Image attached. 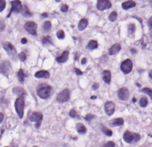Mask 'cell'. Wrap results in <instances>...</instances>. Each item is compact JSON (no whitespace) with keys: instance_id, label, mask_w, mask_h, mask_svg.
Segmentation results:
<instances>
[{"instance_id":"8992f818","label":"cell","mask_w":152,"mask_h":147,"mask_svg":"<svg viewBox=\"0 0 152 147\" xmlns=\"http://www.w3.org/2000/svg\"><path fill=\"white\" fill-rule=\"evenodd\" d=\"M11 5H12V9H11L10 13H8L7 17H10L12 13H21V11H23V4H21L20 1H19V0H13V1H12Z\"/></svg>"},{"instance_id":"f35d334b","label":"cell","mask_w":152,"mask_h":147,"mask_svg":"<svg viewBox=\"0 0 152 147\" xmlns=\"http://www.w3.org/2000/svg\"><path fill=\"white\" fill-rule=\"evenodd\" d=\"M94 116L93 115V114H87L85 117H84V119H85V120H87V121H90L92 119H94Z\"/></svg>"},{"instance_id":"30bf717a","label":"cell","mask_w":152,"mask_h":147,"mask_svg":"<svg viewBox=\"0 0 152 147\" xmlns=\"http://www.w3.org/2000/svg\"><path fill=\"white\" fill-rule=\"evenodd\" d=\"M104 108H105V112L107 113V115L111 116V115L114 113V112H115L116 106H115V103H114L113 102L108 101V102H107L105 103Z\"/></svg>"},{"instance_id":"681fc988","label":"cell","mask_w":152,"mask_h":147,"mask_svg":"<svg viewBox=\"0 0 152 147\" xmlns=\"http://www.w3.org/2000/svg\"><path fill=\"white\" fill-rule=\"evenodd\" d=\"M148 75H149V78L152 79V71H149V74H148Z\"/></svg>"},{"instance_id":"8d00e7d4","label":"cell","mask_w":152,"mask_h":147,"mask_svg":"<svg viewBox=\"0 0 152 147\" xmlns=\"http://www.w3.org/2000/svg\"><path fill=\"white\" fill-rule=\"evenodd\" d=\"M70 116L71 117V118H76V117H77V112L73 109V110H71L70 112Z\"/></svg>"},{"instance_id":"603a6c76","label":"cell","mask_w":152,"mask_h":147,"mask_svg":"<svg viewBox=\"0 0 152 147\" xmlns=\"http://www.w3.org/2000/svg\"><path fill=\"white\" fill-rule=\"evenodd\" d=\"M21 14H23L24 17H30L32 15V13H30V11L27 7V6H23V11H21Z\"/></svg>"},{"instance_id":"60d3db41","label":"cell","mask_w":152,"mask_h":147,"mask_svg":"<svg viewBox=\"0 0 152 147\" xmlns=\"http://www.w3.org/2000/svg\"><path fill=\"white\" fill-rule=\"evenodd\" d=\"M74 71H76V73H77V75H82V74H83V72H82V71H81L80 70L77 69V68H75V69H74Z\"/></svg>"},{"instance_id":"83f0119b","label":"cell","mask_w":152,"mask_h":147,"mask_svg":"<svg viewBox=\"0 0 152 147\" xmlns=\"http://www.w3.org/2000/svg\"><path fill=\"white\" fill-rule=\"evenodd\" d=\"M42 43L44 44V45H46V44H53V42L51 41L50 37L46 36V37H45L44 38L42 39Z\"/></svg>"},{"instance_id":"8fae6325","label":"cell","mask_w":152,"mask_h":147,"mask_svg":"<svg viewBox=\"0 0 152 147\" xmlns=\"http://www.w3.org/2000/svg\"><path fill=\"white\" fill-rule=\"evenodd\" d=\"M118 98L122 101H126L129 97V90L126 88H121L118 92Z\"/></svg>"},{"instance_id":"7a4b0ae2","label":"cell","mask_w":152,"mask_h":147,"mask_svg":"<svg viewBox=\"0 0 152 147\" xmlns=\"http://www.w3.org/2000/svg\"><path fill=\"white\" fill-rule=\"evenodd\" d=\"M24 97L23 96H19L14 103V107L16 110V112L18 114V117L20 119H23L24 115Z\"/></svg>"},{"instance_id":"6da1fadb","label":"cell","mask_w":152,"mask_h":147,"mask_svg":"<svg viewBox=\"0 0 152 147\" xmlns=\"http://www.w3.org/2000/svg\"><path fill=\"white\" fill-rule=\"evenodd\" d=\"M37 94L42 99H47L52 95V88L47 84H39L37 88Z\"/></svg>"},{"instance_id":"db71d44e","label":"cell","mask_w":152,"mask_h":147,"mask_svg":"<svg viewBox=\"0 0 152 147\" xmlns=\"http://www.w3.org/2000/svg\"><path fill=\"white\" fill-rule=\"evenodd\" d=\"M33 147H38V146H33Z\"/></svg>"},{"instance_id":"ffe728a7","label":"cell","mask_w":152,"mask_h":147,"mask_svg":"<svg viewBox=\"0 0 152 147\" xmlns=\"http://www.w3.org/2000/svg\"><path fill=\"white\" fill-rule=\"evenodd\" d=\"M87 25H88V20L86 19H82L78 23V30L82 31L87 27Z\"/></svg>"},{"instance_id":"c3c4849f","label":"cell","mask_w":152,"mask_h":147,"mask_svg":"<svg viewBox=\"0 0 152 147\" xmlns=\"http://www.w3.org/2000/svg\"><path fill=\"white\" fill-rule=\"evenodd\" d=\"M48 15H47V13H42V17H44V18H46V17H47Z\"/></svg>"},{"instance_id":"484cf974","label":"cell","mask_w":152,"mask_h":147,"mask_svg":"<svg viewBox=\"0 0 152 147\" xmlns=\"http://www.w3.org/2000/svg\"><path fill=\"white\" fill-rule=\"evenodd\" d=\"M140 105L142 108H144V107H146L148 105V99L146 97H141L140 99Z\"/></svg>"},{"instance_id":"74e56055","label":"cell","mask_w":152,"mask_h":147,"mask_svg":"<svg viewBox=\"0 0 152 147\" xmlns=\"http://www.w3.org/2000/svg\"><path fill=\"white\" fill-rule=\"evenodd\" d=\"M68 9H69V6H68L67 5H63V6H61V12H63V13H66V12L68 11Z\"/></svg>"},{"instance_id":"52a82bcc","label":"cell","mask_w":152,"mask_h":147,"mask_svg":"<svg viewBox=\"0 0 152 147\" xmlns=\"http://www.w3.org/2000/svg\"><path fill=\"white\" fill-rule=\"evenodd\" d=\"M30 119L33 122H36V128L38 129L40 127L42 119H43V114L41 112H32L30 116Z\"/></svg>"},{"instance_id":"5b68a950","label":"cell","mask_w":152,"mask_h":147,"mask_svg":"<svg viewBox=\"0 0 152 147\" xmlns=\"http://www.w3.org/2000/svg\"><path fill=\"white\" fill-rule=\"evenodd\" d=\"M120 69H121L122 72L125 73V74L130 73L132 71V70H133V62H132V61L129 60V59L125 60L121 64V65H120Z\"/></svg>"},{"instance_id":"d6a6232c","label":"cell","mask_w":152,"mask_h":147,"mask_svg":"<svg viewBox=\"0 0 152 147\" xmlns=\"http://www.w3.org/2000/svg\"><path fill=\"white\" fill-rule=\"evenodd\" d=\"M128 30H129V33L130 34H133L135 31V25L134 24H129Z\"/></svg>"},{"instance_id":"d6986e66","label":"cell","mask_w":152,"mask_h":147,"mask_svg":"<svg viewBox=\"0 0 152 147\" xmlns=\"http://www.w3.org/2000/svg\"><path fill=\"white\" fill-rule=\"evenodd\" d=\"M135 6H136V4H135L134 1H133V0H129V1L124 2V3L122 4V7H123V9H125V10H128V9H130V8H133V7H134Z\"/></svg>"},{"instance_id":"4dcf8cb0","label":"cell","mask_w":152,"mask_h":147,"mask_svg":"<svg viewBox=\"0 0 152 147\" xmlns=\"http://www.w3.org/2000/svg\"><path fill=\"white\" fill-rule=\"evenodd\" d=\"M51 27H52L51 22H46V23H44V30H45L46 31H49L50 29H51Z\"/></svg>"},{"instance_id":"7dc6e473","label":"cell","mask_w":152,"mask_h":147,"mask_svg":"<svg viewBox=\"0 0 152 147\" xmlns=\"http://www.w3.org/2000/svg\"><path fill=\"white\" fill-rule=\"evenodd\" d=\"M131 52H132V54H136V53H137L136 49H134V48H132V49H131Z\"/></svg>"},{"instance_id":"ba28073f","label":"cell","mask_w":152,"mask_h":147,"mask_svg":"<svg viewBox=\"0 0 152 147\" xmlns=\"http://www.w3.org/2000/svg\"><path fill=\"white\" fill-rule=\"evenodd\" d=\"M37 25L34 22H28L24 25V29L26 30V31H28L30 34L33 36L37 35Z\"/></svg>"},{"instance_id":"9c48e42d","label":"cell","mask_w":152,"mask_h":147,"mask_svg":"<svg viewBox=\"0 0 152 147\" xmlns=\"http://www.w3.org/2000/svg\"><path fill=\"white\" fill-rule=\"evenodd\" d=\"M111 7V3L108 0H98L97 1V9L100 11H104Z\"/></svg>"},{"instance_id":"cb8c5ba5","label":"cell","mask_w":152,"mask_h":147,"mask_svg":"<svg viewBox=\"0 0 152 147\" xmlns=\"http://www.w3.org/2000/svg\"><path fill=\"white\" fill-rule=\"evenodd\" d=\"M18 78H19V81L23 83L24 82V78H25V73H24V71L23 70H20L19 72H18Z\"/></svg>"},{"instance_id":"4fadbf2b","label":"cell","mask_w":152,"mask_h":147,"mask_svg":"<svg viewBox=\"0 0 152 147\" xmlns=\"http://www.w3.org/2000/svg\"><path fill=\"white\" fill-rule=\"evenodd\" d=\"M3 47H4V48L6 50V52L8 53L9 55H11V56H14V55H15V54H16L15 48H14V47L10 43V42H6V43H4V44H3Z\"/></svg>"},{"instance_id":"3957f363","label":"cell","mask_w":152,"mask_h":147,"mask_svg":"<svg viewBox=\"0 0 152 147\" xmlns=\"http://www.w3.org/2000/svg\"><path fill=\"white\" fill-rule=\"evenodd\" d=\"M123 138H124L125 142L131 143L134 142H138L141 139V136L139 134L133 133L131 131H125L123 135Z\"/></svg>"},{"instance_id":"816d5d0a","label":"cell","mask_w":152,"mask_h":147,"mask_svg":"<svg viewBox=\"0 0 152 147\" xmlns=\"http://www.w3.org/2000/svg\"><path fill=\"white\" fill-rule=\"evenodd\" d=\"M96 98V96H91V99H95Z\"/></svg>"},{"instance_id":"ee69618b","label":"cell","mask_w":152,"mask_h":147,"mask_svg":"<svg viewBox=\"0 0 152 147\" xmlns=\"http://www.w3.org/2000/svg\"><path fill=\"white\" fill-rule=\"evenodd\" d=\"M86 61H87V60H86V58H83V59H82V61H81V64H86Z\"/></svg>"},{"instance_id":"d590c367","label":"cell","mask_w":152,"mask_h":147,"mask_svg":"<svg viewBox=\"0 0 152 147\" xmlns=\"http://www.w3.org/2000/svg\"><path fill=\"white\" fill-rule=\"evenodd\" d=\"M0 4H1V6H0V12L4 11L5 7H6V1L5 0H0Z\"/></svg>"},{"instance_id":"f546056e","label":"cell","mask_w":152,"mask_h":147,"mask_svg":"<svg viewBox=\"0 0 152 147\" xmlns=\"http://www.w3.org/2000/svg\"><path fill=\"white\" fill-rule=\"evenodd\" d=\"M142 92L145 93V94H147V95H148L149 97H150L151 100H152V89H150V88H145L142 89Z\"/></svg>"},{"instance_id":"ac0fdd59","label":"cell","mask_w":152,"mask_h":147,"mask_svg":"<svg viewBox=\"0 0 152 147\" xmlns=\"http://www.w3.org/2000/svg\"><path fill=\"white\" fill-rule=\"evenodd\" d=\"M35 77L36 78H48L50 77V74L47 71H39L35 73Z\"/></svg>"},{"instance_id":"9a60e30c","label":"cell","mask_w":152,"mask_h":147,"mask_svg":"<svg viewBox=\"0 0 152 147\" xmlns=\"http://www.w3.org/2000/svg\"><path fill=\"white\" fill-rule=\"evenodd\" d=\"M110 125L111 127H118V126H122L124 125V119L122 118H117L112 120H110Z\"/></svg>"},{"instance_id":"7402d4cb","label":"cell","mask_w":152,"mask_h":147,"mask_svg":"<svg viewBox=\"0 0 152 147\" xmlns=\"http://www.w3.org/2000/svg\"><path fill=\"white\" fill-rule=\"evenodd\" d=\"M97 47H98V42L96 40H91L87 45V48L90 50L96 49Z\"/></svg>"},{"instance_id":"1f68e13d","label":"cell","mask_w":152,"mask_h":147,"mask_svg":"<svg viewBox=\"0 0 152 147\" xmlns=\"http://www.w3.org/2000/svg\"><path fill=\"white\" fill-rule=\"evenodd\" d=\"M18 57H19V59H20V61H24L26 60V58H27V56H26V54H25L24 52L20 53L19 55H18Z\"/></svg>"},{"instance_id":"2e32d148","label":"cell","mask_w":152,"mask_h":147,"mask_svg":"<svg viewBox=\"0 0 152 147\" xmlns=\"http://www.w3.org/2000/svg\"><path fill=\"white\" fill-rule=\"evenodd\" d=\"M121 50V45L120 44H114L110 49V55H114V54H117L119 51Z\"/></svg>"},{"instance_id":"5bb4252c","label":"cell","mask_w":152,"mask_h":147,"mask_svg":"<svg viewBox=\"0 0 152 147\" xmlns=\"http://www.w3.org/2000/svg\"><path fill=\"white\" fill-rule=\"evenodd\" d=\"M69 54H70L69 51L63 52V53L61 54V55L56 57V61H57L58 62H60V64H63V62L67 61V60H68V58H69Z\"/></svg>"},{"instance_id":"4316f807","label":"cell","mask_w":152,"mask_h":147,"mask_svg":"<svg viewBox=\"0 0 152 147\" xmlns=\"http://www.w3.org/2000/svg\"><path fill=\"white\" fill-rule=\"evenodd\" d=\"M101 131H102L105 135H107V136H112V131H111L110 129H108L103 127V126L101 127Z\"/></svg>"},{"instance_id":"44dd1931","label":"cell","mask_w":152,"mask_h":147,"mask_svg":"<svg viewBox=\"0 0 152 147\" xmlns=\"http://www.w3.org/2000/svg\"><path fill=\"white\" fill-rule=\"evenodd\" d=\"M76 129H77V131L79 134L84 135V134H85V133H86V128L84 127V126L83 124H81V123L77 124V127H76Z\"/></svg>"},{"instance_id":"836d02e7","label":"cell","mask_w":152,"mask_h":147,"mask_svg":"<svg viewBox=\"0 0 152 147\" xmlns=\"http://www.w3.org/2000/svg\"><path fill=\"white\" fill-rule=\"evenodd\" d=\"M57 37L58 38H60V39H63L64 37H65V34H64V31L63 30H59L58 32H57Z\"/></svg>"},{"instance_id":"7c38bea8","label":"cell","mask_w":152,"mask_h":147,"mask_svg":"<svg viewBox=\"0 0 152 147\" xmlns=\"http://www.w3.org/2000/svg\"><path fill=\"white\" fill-rule=\"evenodd\" d=\"M0 70H1V72L4 75H8L11 72V65H10V62L7 61H5L1 64V66H0Z\"/></svg>"},{"instance_id":"f1b7e54d","label":"cell","mask_w":152,"mask_h":147,"mask_svg":"<svg viewBox=\"0 0 152 147\" xmlns=\"http://www.w3.org/2000/svg\"><path fill=\"white\" fill-rule=\"evenodd\" d=\"M117 17H118V13L114 11L110 14V20H111V22H115V20H117Z\"/></svg>"},{"instance_id":"7bdbcfd3","label":"cell","mask_w":152,"mask_h":147,"mask_svg":"<svg viewBox=\"0 0 152 147\" xmlns=\"http://www.w3.org/2000/svg\"><path fill=\"white\" fill-rule=\"evenodd\" d=\"M148 25L150 28H152V17H150V19L148 20Z\"/></svg>"},{"instance_id":"b9f144b4","label":"cell","mask_w":152,"mask_h":147,"mask_svg":"<svg viewBox=\"0 0 152 147\" xmlns=\"http://www.w3.org/2000/svg\"><path fill=\"white\" fill-rule=\"evenodd\" d=\"M27 41H28V40H27V38H25V37H23V38H21V40H20V42H21V44H23V45L27 43Z\"/></svg>"},{"instance_id":"277c9868","label":"cell","mask_w":152,"mask_h":147,"mask_svg":"<svg viewBox=\"0 0 152 147\" xmlns=\"http://www.w3.org/2000/svg\"><path fill=\"white\" fill-rule=\"evenodd\" d=\"M70 90L69 89H64L57 95L56 101L58 102L62 103V102H68L70 100Z\"/></svg>"},{"instance_id":"d4e9b609","label":"cell","mask_w":152,"mask_h":147,"mask_svg":"<svg viewBox=\"0 0 152 147\" xmlns=\"http://www.w3.org/2000/svg\"><path fill=\"white\" fill-rule=\"evenodd\" d=\"M13 92L14 94H16V95H20V96H23V95H21V93L24 94V95H26V92H25L23 88H13Z\"/></svg>"},{"instance_id":"e0dca14e","label":"cell","mask_w":152,"mask_h":147,"mask_svg":"<svg viewBox=\"0 0 152 147\" xmlns=\"http://www.w3.org/2000/svg\"><path fill=\"white\" fill-rule=\"evenodd\" d=\"M102 78L103 81L107 84H110L111 81V73L110 71H104L103 74H102Z\"/></svg>"},{"instance_id":"ab89813d","label":"cell","mask_w":152,"mask_h":147,"mask_svg":"<svg viewBox=\"0 0 152 147\" xmlns=\"http://www.w3.org/2000/svg\"><path fill=\"white\" fill-rule=\"evenodd\" d=\"M98 87H99V84L98 83H94L93 84V89L94 90H97L98 89Z\"/></svg>"},{"instance_id":"e575fe53","label":"cell","mask_w":152,"mask_h":147,"mask_svg":"<svg viewBox=\"0 0 152 147\" xmlns=\"http://www.w3.org/2000/svg\"><path fill=\"white\" fill-rule=\"evenodd\" d=\"M115 146H116V143L112 141H110V142L106 143L102 147H115Z\"/></svg>"},{"instance_id":"11a10c76","label":"cell","mask_w":152,"mask_h":147,"mask_svg":"<svg viewBox=\"0 0 152 147\" xmlns=\"http://www.w3.org/2000/svg\"><path fill=\"white\" fill-rule=\"evenodd\" d=\"M5 147H9V146H5Z\"/></svg>"},{"instance_id":"bcb514c9","label":"cell","mask_w":152,"mask_h":147,"mask_svg":"<svg viewBox=\"0 0 152 147\" xmlns=\"http://www.w3.org/2000/svg\"><path fill=\"white\" fill-rule=\"evenodd\" d=\"M0 116H1V120H0V122H3V120H4V114L0 113Z\"/></svg>"},{"instance_id":"f5cc1de1","label":"cell","mask_w":152,"mask_h":147,"mask_svg":"<svg viewBox=\"0 0 152 147\" xmlns=\"http://www.w3.org/2000/svg\"><path fill=\"white\" fill-rule=\"evenodd\" d=\"M55 1H56V2H60V0H55Z\"/></svg>"},{"instance_id":"f907efd6","label":"cell","mask_w":152,"mask_h":147,"mask_svg":"<svg viewBox=\"0 0 152 147\" xmlns=\"http://www.w3.org/2000/svg\"><path fill=\"white\" fill-rule=\"evenodd\" d=\"M136 102V98H134L133 99V102Z\"/></svg>"},{"instance_id":"f6af8a7d","label":"cell","mask_w":152,"mask_h":147,"mask_svg":"<svg viewBox=\"0 0 152 147\" xmlns=\"http://www.w3.org/2000/svg\"><path fill=\"white\" fill-rule=\"evenodd\" d=\"M5 29V24H4V22L3 20H1V31H3Z\"/></svg>"}]
</instances>
